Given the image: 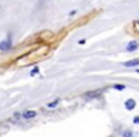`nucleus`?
I'll return each instance as SVG.
<instances>
[{
    "instance_id": "nucleus-1",
    "label": "nucleus",
    "mask_w": 139,
    "mask_h": 137,
    "mask_svg": "<svg viewBox=\"0 0 139 137\" xmlns=\"http://www.w3.org/2000/svg\"><path fill=\"white\" fill-rule=\"evenodd\" d=\"M139 47V44L137 41H135V40H133V41H131V42H129V44L127 45V47H126V50L128 51H131V52H133V51H135V50L138 49Z\"/></svg>"
},
{
    "instance_id": "nucleus-2",
    "label": "nucleus",
    "mask_w": 139,
    "mask_h": 137,
    "mask_svg": "<svg viewBox=\"0 0 139 137\" xmlns=\"http://www.w3.org/2000/svg\"><path fill=\"white\" fill-rule=\"evenodd\" d=\"M125 67H128V68H131V67H136V66H139V58H135V59H133V60H130V61H127L123 64Z\"/></svg>"
},
{
    "instance_id": "nucleus-3",
    "label": "nucleus",
    "mask_w": 139,
    "mask_h": 137,
    "mask_svg": "<svg viewBox=\"0 0 139 137\" xmlns=\"http://www.w3.org/2000/svg\"><path fill=\"white\" fill-rule=\"evenodd\" d=\"M135 105H136V103H135V101H134L133 99H129L125 102V107H126V109L129 110V111L133 110L134 107H135Z\"/></svg>"
},
{
    "instance_id": "nucleus-4",
    "label": "nucleus",
    "mask_w": 139,
    "mask_h": 137,
    "mask_svg": "<svg viewBox=\"0 0 139 137\" xmlns=\"http://www.w3.org/2000/svg\"><path fill=\"white\" fill-rule=\"evenodd\" d=\"M37 115L36 112H34V111H28V112H26L23 113V117L25 119H30V118H33V117H35Z\"/></svg>"
},
{
    "instance_id": "nucleus-5",
    "label": "nucleus",
    "mask_w": 139,
    "mask_h": 137,
    "mask_svg": "<svg viewBox=\"0 0 139 137\" xmlns=\"http://www.w3.org/2000/svg\"><path fill=\"white\" fill-rule=\"evenodd\" d=\"M11 48V43L8 41H2L0 43V50H8Z\"/></svg>"
},
{
    "instance_id": "nucleus-6",
    "label": "nucleus",
    "mask_w": 139,
    "mask_h": 137,
    "mask_svg": "<svg viewBox=\"0 0 139 137\" xmlns=\"http://www.w3.org/2000/svg\"><path fill=\"white\" fill-rule=\"evenodd\" d=\"M98 95H99V91H90V92L85 93V96H87L88 98H95V97H97Z\"/></svg>"
},
{
    "instance_id": "nucleus-7",
    "label": "nucleus",
    "mask_w": 139,
    "mask_h": 137,
    "mask_svg": "<svg viewBox=\"0 0 139 137\" xmlns=\"http://www.w3.org/2000/svg\"><path fill=\"white\" fill-rule=\"evenodd\" d=\"M58 103H59V100H56L55 102H52V103H49L48 105H47V107H48V108H50V109H51V108H55V107H56V106H57V105H58Z\"/></svg>"
},
{
    "instance_id": "nucleus-8",
    "label": "nucleus",
    "mask_w": 139,
    "mask_h": 137,
    "mask_svg": "<svg viewBox=\"0 0 139 137\" xmlns=\"http://www.w3.org/2000/svg\"><path fill=\"white\" fill-rule=\"evenodd\" d=\"M114 88H115V90H118V91H123V90H125V86H123V85H115L114 86Z\"/></svg>"
},
{
    "instance_id": "nucleus-9",
    "label": "nucleus",
    "mask_w": 139,
    "mask_h": 137,
    "mask_svg": "<svg viewBox=\"0 0 139 137\" xmlns=\"http://www.w3.org/2000/svg\"><path fill=\"white\" fill-rule=\"evenodd\" d=\"M123 136L124 137H132L133 136V132H131V131H125V132H123Z\"/></svg>"
},
{
    "instance_id": "nucleus-10",
    "label": "nucleus",
    "mask_w": 139,
    "mask_h": 137,
    "mask_svg": "<svg viewBox=\"0 0 139 137\" xmlns=\"http://www.w3.org/2000/svg\"><path fill=\"white\" fill-rule=\"evenodd\" d=\"M133 123L134 124H139V116H137V117H135V118L133 119Z\"/></svg>"
},
{
    "instance_id": "nucleus-11",
    "label": "nucleus",
    "mask_w": 139,
    "mask_h": 137,
    "mask_svg": "<svg viewBox=\"0 0 139 137\" xmlns=\"http://www.w3.org/2000/svg\"><path fill=\"white\" fill-rule=\"evenodd\" d=\"M79 44H83V43H84V40H82V41H79Z\"/></svg>"
},
{
    "instance_id": "nucleus-12",
    "label": "nucleus",
    "mask_w": 139,
    "mask_h": 137,
    "mask_svg": "<svg viewBox=\"0 0 139 137\" xmlns=\"http://www.w3.org/2000/svg\"><path fill=\"white\" fill-rule=\"evenodd\" d=\"M136 71H137V72H138V73H139V69H137V70H136Z\"/></svg>"
}]
</instances>
